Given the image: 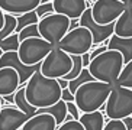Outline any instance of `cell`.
<instances>
[{
    "label": "cell",
    "mask_w": 132,
    "mask_h": 130,
    "mask_svg": "<svg viewBox=\"0 0 132 130\" xmlns=\"http://www.w3.org/2000/svg\"><path fill=\"white\" fill-rule=\"evenodd\" d=\"M62 88L55 78H48L36 71L25 84V97L28 103L35 108L50 107L61 100Z\"/></svg>",
    "instance_id": "obj_1"
},
{
    "label": "cell",
    "mask_w": 132,
    "mask_h": 130,
    "mask_svg": "<svg viewBox=\"0 0 132 130\" xmlns=\"http://www.w3.org/2000/svg\"><path fill=\"white\" fill-rule=\"evenodd\" d=\"M113 85L102 81H89L84 82L74 92V103L81 113H92L100 110L106 103Z\"/></svg>",
    "instance_id": "obj_2"
},
{
    "label": "cell",
    "mask_w": 132,
    "mask_h": 130,
    "mask_svg": "<svg viewBox=\"0 0 132 130\" xmlns=\"http://www.w3.org/2000/svg\"><path fill=\"white\" fill-rule=\"evenodd\" d=\"M123 68V58L122 54L118 51H105L103 54L97 55L92 59L87 67L92 77L96 81L108 82L110 85H116L119 74Z\"/></svg>",
    "instance_id": "obj_3"
},
{
    "label": "cell",
    "mask_w": 132,
    "mask_h": 130,
    "mask_svg": "<svg viewBox=\"0 0 132 130\" xmlns=\"http://www.w3.org/2000/svg\"><path fill=\"white\" fill-rule=\"evenodd\" d=\"M105 107V114L108 119L122 120L132 116V88L113 85Z\"/></svg>",
    "instance_id": "obj_4"
},
{
    "label": "cell",
    "mask_w": 132,
    "mask_h": 130,
    "mask_svg": "<svg viewBox=\"0 0 132 130\" xmlns=\"http://www.w3.org/2000/svg\"><path fill=\"white\" fill-rule=\"evenodd\" d=\"M70 27V19L60 13H51L44 16L38 22V31L41 38L50 42L52 46H57Z\"/></svg>",
    "instance_id": "obj_5"
},
{
    "label": "cell",
    "mask_w": 132,
    "mask_h": 130,
    "mask_svg": "<svg viewBox=\"0 0 132 130\" xmlns=\"http://www.w3.org/2000/svg\"><path fill=\"white\" fill-rule=\"evenodd\" d=\"M71 67H73L71 55L54 46L51 49V52L41 62L39 71L42 75L57 80V78H62L64 75H67L71 71Z\"/></svg>",
    "instance_id": "obj_6"
},
{
    "label": "cell",
    "mask_w": 132,
    "mask_h": 130,
    "mask_svg": "<svg viewBox=\"0 0 132 130\" xmlns=\"http://www.w3.org/2000/svg\"><path fill=\"white\" fill-rule=\"evenodd\" d=\"M92 45H93V38L90 31L83 26H78L67 32L65 36L58 42L57 48L70 55H83L86 52H90Z\"/></svg>",
    "instance_id": "obj_7"
},
{
    "label": "cell",
    "mask_w": 132,
    "mask_h": 130,
    "mask_svg": "<svg viewBox=\"0 0 132 130\" xmlns=\"http://www.w3.org/2000/svg\"><path fill=\"white\" fill-rule=\"evenodd\" d=\"M54 46L42 38H28L22 41L18 49V57L25 65H36L51 52Z\"/></svg>",
    "instance_id": "obj_8"
},
{
    "label": "cell",
    "mask_w": 132,
    "mask_h": 130,
    "mask_svg": "<svg viewBox=\"0 0 132 130\" xmlns=\"http://www.w3.org/2000/svg\"><path fill=\"white\" fill-rule=\"evenodd\" d=\"M125 9L126 6L119 0H96L90 10H92V17L96 23L109 25L116 22V19L123 13Z\"/></svg>",
    "instance_id": "obj_9"
},
{
    "label": "cell",
    "mask_w": 132,
    "mask_h": 130,
    "mask_svg": "<svg viewBox=\"0 0 132 130\" xmlns=\"http://www.w3.org/2000/svg\"><path fill=\"white\" fill-rule=\"evenodd\" d=\"M78 23H80V26L89 29L90 33H92V38H93L92 49L97 48L99 45H106V41L115 33V23H109V25H99V23H96L93 20V17H92L90 7H87L83 12V15L78 19Z\"/></svg>",
    "instance_id": "obj_10"
},
{
    "label": "cell",
    "mask_w": 132,
    "mask_h": 130,
    "mask_svg": "<svg viewBox=\"0 0 132 130\" xmlns=\"http://www.w3.org/2000/svg\"><path fill=\"white\" fill-rule=\"evenodd\" d=\"M4 67H10L18 72L19 75V82L20 85H25L29 81L34 74L36 71H39L41 68V64L36 65H25L23 62L19 59L18 57V52H4L0 57V68H4Z\"/></svg>",
    "instance_id": "obj_11"
},
{
    "label": "cell",
    "mask_w": 132,
    "mask_h": 130,
    "mask_svg": "<svg viewBox=\"0 0 132 130\" xmlns=\"http://www.w3.org/2000/svg\"><path fill=\"white\" fill-rule=\"evenodd\" d=\"M23 111L16 106H7L0 108V130H20V127L28 122Z\"/></svg>",
    "instance_id": "obj_12"
},
{
    "label": "cell",
    "mask_w": 132,
    "mask_h": 130,
    "mask_svg": "<svg viewBox=\"0 0 132 130\" xmlns=\"http://www.w3.org/2000/svg\"><path fill=\"white\" fill-rule=\"evenodd\" d=\"M54 12L67 16L68 19H80L83 12L89 7L86 0H52Z\"/></svg>",
    "instance_id": "obj_13"
},
{
    "label": "cell",
    "mask_w": 132,
    "mask_h": 130,
    "mask_svg": "<svg viewBox=\"0 0 132 130\" xmlns=\"http://www.w3.org/2000/svg\"><path fill=\"white\" fill-rule=\"evenodd\" d=\"M39 3L41 0H0V9L4 13L19 16L31 10H35Z\"/></svg>",
    "instance_id": "obj_14"
},
{
    "label": "cell",
    "mask_w": 132,
    "mask_h": 130,
    "mask_svg": "<svg viewBox=\"0 0 132 130\" xmlns=\"http://www.w3.org/2000/svg\"><path fill=\"white\" fill-rule=\"evenodd\" d=\"M19 85V75L15 69L10 68V67L0 68V97L16 92Z\"/></svg>",
    "instance_id": "obj_15"
},
{
    "label": "cell",
    "mask_w": 132,
    "mask_h": 130,
    "mask_svg": "<svg viewBox=\"0 0 132 130\" xmlns=\"http://www.w3.org/2000/svg\"><path fill=\"white\" fill-rule=\"evenodd\" d=\"M106 45H108V49L118 51V52L122 54L123 65L132 61V38H120V36L113 33L106 41Z\"/></svg>",
    "instance_id": "obj_16"
},
{
    "label": "cell",
    "mask_w": 132,
    "mask_h": 130,
    "mask_svg": "<svg viewBox=\"0 0 132 130\" xmlns=\"http://www.w3.org/2000/svg\"><path fill=\"white\" fill-rule=\"evenodd\" d=\"M20 130H57V123L51 114L36 113L35 116L28 119Z\"/></svg>",
    "instance_id": "obj_17"
},
{
    "label": "cell",
    "mask_w": 132,
    "mask_h": 130,
    "mask_svg": "<svg viewBox=\"0 0 132 130\" xmlns=\"http://www.w3.org/2000/svg\"><path fill=\"white\" fill-rule=\"evenodd\" d=\"M115 35L120 38H132V7L123 10V13L119 16L115 22Z\"/></svg>",
    "instance_id": "obj_18"
},
{
    "label": "cell",
    "mask_w": 132,
    "mask_h": 130,
    "mask_svg": "<svg viewBox=\"0 0 132 130\" xmlns=\"http://www.w3.org/2000/svg\"><path fill=\"white\" fill-rule=\"evenodd\" d=\"M78 122L81 123L84 130H103L105 127V114L100 110L92 113H81Z\"/></svg>",
    "instance_id": "obj_19"
},
{
    "label": "cell",
    "mask_w": 132,
    "mask_h": 130,
    "mask_svg": "<svg viewBox=\"0 0 132 130\" xmlns=\"http://www.w3.org/2000/svg\"><path fill=\"white\" fill-rule=\"evenodd\" d=\"M36 113H45V114H51L54 117L55 123H57V127L61 126L62 123H64V119H65V116L68 114V111H67V103L64 100H60L57 101L55 104L50 106V107H45V108H38Z\"/></svg>",
    "instance_id": "obj_20"
},
{
    "label": "cell",
    "mask_w": 132,
    "mask_h": 130,
    "mask_svg": "<svg viewBox=\"0 0 132 130\" xmlns=\"http://www.w3.org/2000/svg\"><path fill=\"white\" fill-rule=\"evenodd\" d=\"M15 106L19 108L20 111H23L28 117H32V116L36 114L38 108H35L34 106L28 103L26 97H25V85H19V88L16 90L15 92Z\"/></svg>",
    "instance_id": "obj_21"
},
{
    "label": "cell",
    "mask_w": 132,
    "mask_h": 130,
    "mask_svg": "<svg viewBox=\"0 0 132 130\" xmlns=\"http://www.w3.org/2000/svg\"><path fill=\"white\" fill-rule=\"evenodd\" d=\"M19 35L13 32L12 35H9L7 38H4L2 42H0V54H4V52H18L19 49Z\"/></svg>",
    "instance_id": "obj_22"
},
{
    "label": "cell",
    "mask_w": 132,
    "mask_h": 130,
    "mask_svg": "<svg viewBox=\"0 0 132 130\" xmlns=\"http://www.w3.org/2000/svg\"><path fill=\"white\" fill-rule=\"evenodd\" d=\"M16 20H18V26H16V31H15L16 33H19L23 27L29 26V25H35V23L39 22L35 10H31V12H28V13H23V15L16 16Z\"/></svg>",
    "instance_id": "obj_23"
},
{
    "label": "cell",
    "mask_w": 132,
    "mask_h": 130,
    "mask_svg": "<svg viewBox=\"0 0 132 130\" xmlns=\"http://www.w3.org/2000/svg\"><path fill=\"white\" fill-rule=\"evenodd\" d=\"M89 81H94V78L92 77V74H90V71L87 68H83L81 72H80V75L77 77V78H74V80L68 81V90H70L71 94H74L76 92V90H77L78 87L81 84H84V82H89Z\"/></svg>",
    "instance_id": "obj_24"
},
{
    "label": "cell",
    "mask_w": 132,
    "mask_h": 130,
    "mask_svg": "<svg viewBox=\"0 0 132 130\" xmlns=\"http://www.w3.org/2000/svg\"><path fill=\"white\" fill-rule=\"evenodd\" d=\"M116 85L125 88H132V61L123 65V68L119 74V78L116 81Z\"/></svg>",
    "instance_id": "obj_25"
},
{
    "label": "cell",
    "mask_w": 132,
    "mask_h": 130,
    "mask_svg": "<svg viewBox=\"0 0 132 130\" xmlns=\"http://www.w3.org/2000/svg\"><path fill=\"white\" fill-rule=\"evenodd\" d=\"M71 61H73V67H71V71L67 75H64L62 78L67 81H71L74 78H77L80 75L83 69V64H81V55H71Z\"/></svg>",
    "instance_id": "obj_26"
},
{
    "label": "cell",
    "mask_w": 132,
    "mask_h": 130,
    "mask_svg": "<svg viewBox=\"0 0 132 130\" xmlns=\"http://www.w3.org/2000/svg\"><path fill=\"white\" fill-rule=\"evenodd\" d=\"M18 35H19V42H22V41H25V39H28V38H41L39 31H38V23L29 25V26L23 27Z\"/></svg>",
    "instance_id": "obj_27"
},
{
    "label": "cell",
    "mask_w": 132,
    "mask_h": 130,
    "mask_svg": "<svg viewBox=\"0 0 132 130\" xmlns=\"http://www.w3.org/2000/svg\"><path fill=\"white\" fill-rule=\"evenodd\" d=\"M35 13H36V16H38V19H42L44 16L51 15V13H55L54 6H52V2H51V3H39V6L35 9Z\"/></svg>",
    "instance_id": "obj_28"
},
{
    "label": "cell",
    "mask_w": 132,
    "mask_h": 130,
    "mask_svg": "<svg viewBox=\"0 0 132 130\" xmlns=\"http://www.w3.org/2000/svg\"><path fill=\"white\" fill-rule=\"evenodd\" d=\"M103 130H126V127H125L122 120H113V119L105 117V127H103Z\"/></svg>",
    "instance_id": "obj_29"
},
{
    "label": "cell",
    "mask_w": 132,
    "mask_h": 130,
    "mask_svg": "<svg viewBox=\"0 0 132 130\" xmlns=\"http://www.w3.org/2000/svg\"><path fill=\"white\" fill-rule=\"evenodd\" d=\"M57 130H84V127L78 120H71V122H64L61 126L57 127Z\"/></svg>",
    "instance_id": "obj_30"
},
{
    "label": "cell",
    "mask_w": 132,
    "mask_h": 130,
    "mask_svg": "<svg viewBox=\"0 0 132 130\" xmlns=\"http://www.w3.org/2000/svg\"><path fill=\"white\" fill-rule=\"evenodd\" d=\"M67 111H68V114H71L76 120H78L80 116H81V111L78 110V107L76 106L74 101H68V103H67Z\"/></svg>",
    "instance_id": "obj_31"
},
{
    "label": "cell",
    "mask_w": 132,
    "mask_h": 130,
    "mask_svg": "<svg viewBox=\"0 0 132 130\" xmlns=\"http://www.w3.org/2000/svg\"><path fill=\"white\" fill-rule=\"evenodd\" d=\"M105 51H108V45H99V46L96 48V49H93L92 52H90V61H92V59H94V58H96L97 55L103 54Z\"/></svg>",
    "instance_id": "obj_32"
},
{
    "label": "cell",
    "mask_w": 132,
    "mask_h": 130,
    "mask_svg": "<svg viewBox=\"0 0 132 130\" xmlns=\"http://www.w3.org/2000/svg\"><path fill=\"white\" fill-rule=\"evenodd\" d=\"M61 100H64L65 103H68V101H74V94H71L68 88H62V92H61Z\"/></svg>",
    "instance_id": "obj_33"
},
{
    "label": "cell",
    "mask_w": 132,
    "mask_h": 130,
    "mask_svg": "<svg viewBox=\"0 0 132 130\" xmlns=\"http://www.w3.org/2000/svg\"><path fill=\"white\" fill-rule=\"evenodd\" d=\"M81 64H83V68H87L90 64V52H86V54L81 55Z\"/></svg>",
    "instance_id": "obj_34"
},
{
    "label": "cell",
    "mask_w": 132,
    "mask_h": 130,
    "mask_svg": "<svg viewBox=\"0 0 132 130\" xmlns=\"http://www.w3.org/2000/svg\"><path fill=\"white\" fill-rule=\"evenodd\" d=\"M122 122H123V124H125V127H126V130H132V116L122 119Z\"/></svg>",
    "instance_id": "obj_35"
},
{
    "label": "cell",
    "mask_w": 132,
    "mask_h": 130,
    "mask_svg": "<svg viewBox=\"0 0 132 130\" xmlns=\"http://www.w3.org/2000/svg\"><path fill=\"white\" fill-rule=\"evenodd\" d=\"M78 26H80L78 19H70V27H68V31H73V29H76Z\"/></svg>",
    "instance_id": "obj_36"
},
{
    "label": "cell",
    "mask_w": 132,
    "mask_h": 130,
    "mask_svg": "<svg viewBox=\"0 0 132 130\" xmlns=\"http://www.w3.org/2000/svg\"><path fill=\"white\" fill-rule=\"evenodd\" d=\"M57 82H58V85L61 88H67V87H68V81L64 80V78H57Z\"/></svg>",
    "instance_id": "obj_37"
},
{
    "label": "cell",
    "mask_w": 132,
    "mask_h": 130,
    "mask_svg": "<svg viewBox=\"0 0 132 130\" xmlns=\"http://www.w3.org/2000/svg\"><path fill=\"white\" fill-rule=\"evenodd\" d=\"M3 98L6 100L7 103H10V104H13V106H15V92H13V94H9V96H4Z\"/></svg>",
    "instance_id": "obj_38"
},
{
    "label": "cell",
    "mask_w": 132,
    "mask_h": 130,
    "mask_svg": "<svg viewBox=\"0 0 132 130\" xmlns=\"http://www.w3.org/2000/svg\"><path fill=\"white\" fill-rule=\"evenodd\" d=\"M3 25H4V12L0 9V29L3 27Z\"/></svg>",
    "instance_id": "obj_39"
},
{
    "label": "cell",
    "mask_w": 132,
    "mask_h": 130,
    "mask_svg": "<svg viewBox=\"0 0 132 130\" xmlns=\"http://www.w3.org/2000/svg\"><path fill=\"white\" fill-rule=\"evenodd\" d=\"M119 2H122V3H123L125 6H126V7H128V6H131V4H132V0H119Z\"/></svg>",
    "instance_id": "obj_40"
},
{
    "label": "cell",
    "mask_w": 132,
    "mask_h": 130,
    "mask_svg": "<svg viewBox=\"0 0 132 130\" xmlns=\"http://www.w3.org/2000/svg\"><path fill=\"white\" fill-rule=\"evenodd\" d=\"M71 120H76V119H74L71 114H67V116H65V119H64V122H71Z\"/></svg>",
    "instance_id": "obj_41"
},
{
    "label": "cell",
    "mask_w": 132,
    "mask_h": 130,
    "mask_svg": "<svg viewBox=\"0 0 132 130\" xmlns=\"http://www.w3.org/2000/svg\"><path fill=\"white\" fill-rule=\"evenodd\" d=\"M52 0H41V3H51Z\"/></svg>",
    "instance_id": "obj_42"
},
{
    "label": "cell",
    "mask_w": 132,
    "mask_h": 130,
    "mask_svg": "<svg viewBox=\"0 0 132 130\" xmlns=\"http://www.w3.org/2000/svg\"><path fill=\"white\" fill-rule=\"evenodd\" d=\"M90 2H93V3H94V2H96V0H90Z\"/></svg>",
    "instance_id": "obj_43"
},
{
    "label": "cell",
    "mask_w": 132,
    "mask_h": 130,
    "mask_svg": "<svg viewBox=\"0 0 132 130\" xmlns=\"http://www.w3.org/2000/svg\"><path fill=\"white\" fill-rule=\"evenodd\" d=\"M131 7H132V4H131Z\"/></svg>",
    "instance_id": "obj_44"
}]
</instances>
